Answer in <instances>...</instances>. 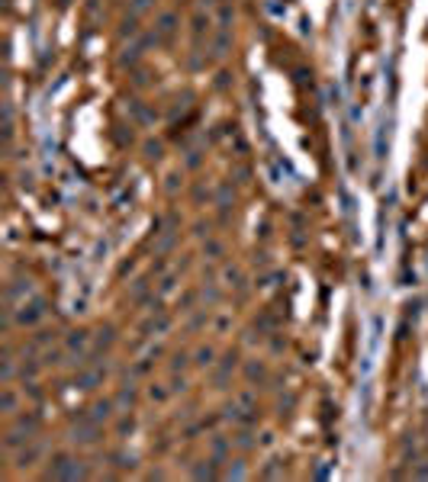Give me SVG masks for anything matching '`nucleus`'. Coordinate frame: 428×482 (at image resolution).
Here are the masks:
<instances>
[{"label": "nucleus", "mask_w": 428, "mask_h": 482, "mask_svg": "<svg viewBox=\"0 0 428 482\" xmlns=\"http://www.w3.org/2000/svg\"><path fill=\"white\" fill-rule=\"evenodd\" d=\"M132 84H135V87H145V84H148V74H145V71H132Z\"/></svg>", "instance_id": "nucleus-38"}, {"label": "nucleus", "mask_w": 428, "mask_h": 482, "mask_svg": "<svg viewBox=\"0 0 428 482\" xmlns=\"http://www.w3.org/2000/svg\"><path fill=\"white\" fill-rule=\"evenodd\" d=\"M216 3H219V0H200V6H206V10H209V6H216Z\"/></svg>", "instance_id": "nucleus-51"}, {"label": "nucleus", "mask_w": 428, "mask_h": 482, "mask_svg": "<svg viewBox=\"0 0 428 482\" xmlns=\"http://www.w3.org/2000/svg\"><path fill=\"white\" fill-rule=\"evenodd\" d=\"M206 318H209V312H206V309H203V312H196V315L190 318L187 331H196V328H203V325H206Z\"/></svg>", "instance_id": "nucleus-28"}, {"label": "nucleus", "mask_w": 428, "mask_h": 482, "mask_svg": "<svg viewBox=\"0 0 428 482\" xmlns=\"http://www.w3.org/2000/svg\"><path fill=\"white\" fill-rule=\"evenodd\" d=\"M226 280L232 283V286H242V270H239V267H229V270H226Z\"/></svg>", "instance_id": "nucleus-34"}, {"label": "nucleus", "mask_w": 428, "mask_h": 482, "mask_svg": "<svg viewBox=\"0 0 428 482\" xmlns=\"http://www.w3.org/2000/svg\"><path fill=\"white\" fill-rule=\"evenodd\" d=\"M142 32V26H139V13H129L126 19H122V26H119V39H135Z\"/></svg>", "instance_id": "nucleus-12"}, {"label": "nucleus", "mask_w": 428, "mask_h": 482, "mask_svg": "<svg viewBox=\"0 0 428 482\" xmlns=\"http://www.w3.org/2000/svg\"><path fill=\"white\" fill-rule=\"evenodd\" d=\"M148 396H152V402H165V399H168V389H165V386H152V389H148Z\"/></svg>", "instance_id": "nucleus-32"}, {"label": "nucleus", "mask_w": 428, "mask_h": 482, "mask_svg": "<svg viewBox=\"0 0 428 482\" xmlns=\"http://www.w3.org/2000/svg\"><path fill=\"white\" fill-rule=\"evenodd\" d=\"M103 376H106V366H93V370H87V366H84V370L78 373V389H93V386H97Z\"/></svg>", "instance_id": "nucleus-6"}, {"label": "nucleus", "mask_w": 428, "mask_h": 482, "mask_svg": "<svg viewBox=\"0 0 428 482\" xmlns=\"http://www.w3.org/2000/svg\"><path fill=\"white\" fill-rule=\"evenodd\" d=\"M257 235H261V238H267V235H270V222H261V228H257Z\"/></svg>", "instance_id": "nucleus-47"}, {"label": "nucleus", "mask_w": 428, "mask_h": 482, "mask_svg": "<svg viewBox=\"0 0 428 482\" xmlns=\"http://www.w3.org/2000/svg\"><path fill=\"white\" fill-rule=\"evenodd\" d=\"M155 0H129V6H132V13H142V10H148Z\"/></svg>", "instance_id": "nucleus-36"}, {"label": "nucleus", "mask_w": 428, "mask_h": 482, "mask_svg": "<svg viewBox=\"0 0 428 482\" xmlns=\"http://www.w3.org/2000/svg\"><path fill=\"white\" fill-rule=\"evenodd\" d=\"M235 151H248V141H245V138H235Z\"/></svg>", "instance_id": "nucleus-50"}, {"label": "nucleus", "mask_w": 428, "mask_h": 482, "mask_svg": "<svg viewBox=\"0 0 428 482\" xmlns=\"http://www.w3.org/2000/svg\"><path fill=\"white\" fill-rule=\"evenodd\" d=\"M87 341H90V335H87V331H71V335L65 338V347L71 350V354H81V350L87 347Z\"/></svg>", "instance_id": "nucleus-11"}, {"label": "nucleus", "mask_w": 428, "mask_h": 482, "mask_svg": "<svg viewBox=\"0 0 428 482\" xmlns=\"http://www.w3.org/2000/svg\"><path fill=\"white\" fill-rule=\"evenodd\" d=\"M209 447H213V457H216V460H226V453H229V440H226V437H219V434H216Z\"/></svg>", "instance_id": "nucleus-21"}, {"label": "nucleus", "mask_w": 428, "mask_h": 482, "mask_svg": "<svg viewBox=\"0 0 428 482\" xmlns=\"http://www.w3.org/2000/svg\"><path fill=\"white\" fill-rule=\"evenodd\" d=\"M129 113H132V119L139 122V126H148V122H155V113L148 110L142 100H129Z\"/></svg>", "instance_id": "nucleus-9"}, {"label": "nucleus", "mask_w": 428, "mask_h": 482, "mask_svg": "<svg viewBox=\"0 0 428 482\" xmlns=\"http://www.w3.org/2000/svg\"><path fill=\"white\" fill-rule=\"evenodd\" d=\"M245 376H248L251 383H261V379L267 376V370H264V363H255V360H251V363H245Z\"/></svg>", "instance_id": "nucleus-19"}, {"label": "nucleus", "mask_w": 428, "mask_h": 482, "mask_svg": "<svg viewBox=\"0 0 428 482\" xmlns=\"http://www.w3.org/2000/svg\"><path fill=\"white\" fill-rule=\"evenodd\" d=\"M26 296H32V283L29 280H13L10 286L3 289L6 305H16V299H26Z\"/></svg>", "instance_id": "nucleus-5"}, {"label": "nucleus", "mask_w": 428, "mask_h": 482, "mask_svg": "<svg viewBox=\"0 0 428 482\" xmlns=\"http://www.w3.org/2000/svg\"><path fill=\"white\" fill-rule=\"evenodd\" d=\"M412 476H416V479H428V463H422L416 473H412Z\"/></svg>", "instance_id": "nucleus-45"}, {"label": "nucleus", "mask_w": 428, "mask_h": 482, "mask_svg": "<svg viewBox=\"0 0 428 482\" xmlns=\"http://www.w3.org/2000/svg\"><path fill=\"white\" fill-rule=\"evenodd\" d=\"M90 415H93V421H97V424L110 421V418H113V399H100V402L90 409Z\"/></svg>", "instance_id": "nucleus-13"}, {"label": "nucleus", "mask_w": 428, "mask_h": 482, "mask_svg": "<svg viewBox=\"0 0 428 482\" xmlns=\"http://www.w3.org/2000/svg\"><path fill=\"white\" fill-rule=\"evenodd\" d=\"M229 325H232V318H229V315H222V318H219V322H216V331H226V328H229Z\"/></svg>", "instance_id": "nucleus-44"}, {"label": "nucleus", "mask_w": 428, "mask_h": 482, "mask_svg": "<svg viewBox=\"0 0 428 482\" xmlns=\"http://www.w3.org/2000/svg\"><path fill=\"white\" fill-rule=\"evenodd\" d=\"M177 183H180V174H171L168 183H165V190H168V193H174V190H177Z\"/></svg>", "instance_id": "nucleus-40"}, {"label": "nucleus", "mask_w": 428, "mask_h": 482, "mask_svg": "<svg viewBox=\"0 0 428 482\" xmlns=\"http://www.w3.org/2000/svg\"><path fill=\"white\" fill-rule=\"evenodd\" d=\"M203 251H206V257H219L222 254V244L216 238H206V244H203Z\"/></svg>", "instance_id": "nucleus-31"}, {"label": "nucleus", "mask_w": 428, "mask_h": 482, "mask_svg": "<svg viewBox=\"0 0 428 482\" xmlns=\"http://www.w3.org/2000/svg\"><path fill=\"white\" fill-rule=\"evenodd\" d=\"M16 402H19V399H16V392H13V389H3V392H0V412H3V415H16Z\"/></svg>", "instance_id": "nucleus-16"}, {"label": "nucleus", "mask_w": 428, "mask_h": 482, "mask_svg": "<svg viewBox=\"0 0 428 482\" xmlns=\"http://www.w3.org/2000/svg\"><path fill=\"white\" fill-rule=\"evenodd\" d=\"M213 357H216V350L209 347V344H203V347L196 350V360H193V363H196V366H213V363H216Z\"/></svg>", "instance_id": "nucleus-20"}, {"label": "nucleus", "mask_w": 428, "mask_h": 482, "mask_svg": "<svg viewBox=\"0 0 428 482\" xmlns=\"http://www.w3.org/2000/svg\"><path fill=\"white\" fill-rule=\"evenodd\" d=\"M171 289H174V274H168L165 280L158 283V293H161V296H168V293H171Z\"/></svg>", "instance_id": "nucleus-35"}, {"label": "nucleus", "mask_w": 428, "mask_h": 482, "mask_svg": "<svg viewBox=\"0 0 428 482\" xmlns=\"http://www.w3.org/2000/svg\"><path fill=\"white\" fill-rule=\"evenodd\" d=\"M55 3H58V6H68V3H71V0H55Z\"/></svg>", "instance_id": "nucleus-52"}, {"label": "nucleus", "mask_w": 428, "mask_h": 482, "mask_svg": "<svg viewBox=\"0 0 428 482\" xmlns=\"http://www.w3.org/2000/svg\"><path fill=\"white\" fill-rule=\"evenodd\" d=\"M113 466H119V470H132L135 460H132V457H126V453H113Z\"/></svg>", "instance_id": "nucleus-29"}, {"label": "nucleus", "mask_w": 428, "mask_h": 482, "mask_svg": "<svg viewBox=\"0 0 428 482\" xmlns=\"http://www.w3.org/2000/svg\"><path fill=\"white\" fill-rule=\"evenodd\" d=\"M36 460H39V447H29V450H23V453H19V460H16V463L26 470V466H32Z\"/></svg>", "instance_id": "nucleus-22"}, {"label": "nucleus", "mask_w": 428, "mask_h": 482, "mask_svg": "<svg viewBox=\"0 0 428 482\" xmlns=\"http://www.w3.org/2000/svg\"><path fill=\"white\" fill-rule=\"evenodd\" d=\"M42 363H61V354L58 350H49V354L42 357Z\"/></svg>", "instance_id": "nucleus-42"}, {"label": "nucleus", "mask_w": 428, "mask_h": 482, "mask_svg": "<svg viewBox=\"0 0 428 482\" xmlns=\"http://www.w3.org/2000/svg\"><path fill=\"white\" fill-rule=\"evenodd\" d=\"M235 444H239L242 450H248V447H255V440H251V431H248V427H242V431L235 434Z\"/></svg>", "instance_id": "nucleus-26"}, {"label": "nucleus", "mask_w": 428, "mask_h": 482, "mask_svg": "<svg viewBox=\"0 0 428 482\" xmlns=\"http://www.w3.org/2000/svg\"><path fill=\"white\" fill-rule=\"evenodd\" d=\"M74 444H97L100 440V424L97 421H84V424H78L74 427Z\"/></svg>", "instance_id": "nucleus-4"}, {"label": "nucleus", "mask_w": 428, "mask_h": 482, "mask_svg": "<svg viewBox=\"0 0 428 482\" xmlns=\"http://www.w3.org/2000/svg\"><path fill=\"white\" fill-rule=\"evenodd\" d=\"M87 476H90V470L78 460H71L68 453H55L42 473V479H87Z\"/></svg>", "instance_id": "nucleus-1"}, {"label": "nucleus", "mask_w": 428, "mask_h": 482, "mask_svg": "<svg viewBox=\"0 0 428 482\" xmlns=\"http://www.w3.org/2000/svg\"><path fill=\"white\" fill-rule=\"evenodd\" d=\"M42 315H45V299H42V296H32L29 302H23L19 309H13V322H16L19 328H32V325H39Z\"/></svg>", "instance_id": "nucleus-2"}, {"label": "nucleus", "mask_w": 428, "mask_h": 482, "mask_svg": "<svg viewBox=\"0 0 428 482\" xmlns=\"http://www.w3.org/2000/svg\"><path fill=\"white\" fill-rule=\"evenodd\" d=\"M193 299H196V296H193V293H187V296L180 299V305H183V309H190V305H193Z\"/></svg>", "instance_id": "nucleus-49"}, {"label": "nucleus", "mask_w": 428, "mask_h": 482, "mask_svg": "<svg viewBox=\"0 0 428 482\" xmlns=\"http://www.w3.org/2000/svg\"><path fill=\"white\" fill-rule=\"evenodd\" d=\"M232 3H219V13H216V29H232Z\"/></svg>", "instance_id": "nucleus-15"}, {"label": "nucleus", "mask_w": 428, "mask_h": 482, "mask_svg": "<svg viewBox=\"0 0 428 482\" xmlns=\"http://www.w3.org/2000/svg\"><path fill=\"white\" fill-rule=\"evenodd\" d=\"M39 366H42V363H36V360H23V366H19V376H23V379H32V376L39 373Z\"/></svg>", "instance_id": "nucleus-25"}, {"label": "nucleus", "mask_w": 428, "mask_h": 482, "mask_svg": "<svg viewBox=\"0 0 428 482\" xmlns=\"http://www.w3.org/2000/svg\"><path fill=\"white\" fill-rule=\"evenodd\" d=\"M255 264H257V267H267V254H264V251H261V254H255Z\"/></svg>", "instance_id": "nucleus-48"}, {"label": "nucleus", "mask_w": 428, "mask_h": 482, "mask_svg": "<svg viewBox=\"0 0 428 482\" xmlns=\"http://www.w3.org/2000/svg\"><path fill=\"white\" fill-rule=\"evenodd\" d=\"M239 366V350H226V357H222V363L216 366V373H213V383L216 386H222L229 376H232V370Z\"/></svg>", "instance_id": "nucleus-3"}, {"label": "nucleus", "mask_w": 428, "mask_h": 482, "mask_svg": "<svg viewBox=\"0 0 428 482\" xmlns=\"http://www.w3.org/2000/svg\"><path fill=\"white\" fill-rule=\"evenodd\" d=\"M232 49V29H216L213 36V58H226Z\"/></svg>", "instance_id": "nucleus-7"}, {"label": "nucleus", "mask_w": 428, "mask_h": 482, "mask_svg": "<svg viewBox=\"0 0 428 482\" xmlns=\"http://www.w3.org/2000/svg\"><path fill=\"white\" fill-rule=\"evenodd\" d=\"M219 463L222 460H216V457H209L206 463H200V466H193V479H216L219 476Z\"/></svg>", "instance_id": "nucleus-10"}, {"label": "nucleus", "mask_w": 428, "mask_h": 482, "mask_svg": "<svg viewBox=\"0 0 428 482\" xmlns=\"http://www.w3.org/2000/svg\"><path fill=\"white\" fill-rule=\"evenodd\" d=\"M26 392H29V396H32V399H36V402H39V399H42V389H39V386H36V383H29V386H26Z\"/></svg>", "instance_id": "nucleus-43"}, {"label": "nucleus", "mask_w": 428, "mask_h": 482, "mask_svg": "<svg viewBox=\"0 0 428 482\" xmlns=\"http://www.w3.org/2000/svg\"><path fill=\"white\" fill-rule=\"evenodd\" d=\"M216 87H219V90H226V87H229V71H219V74H216Z\"/></svg>", "instance_id": "nucleus-39"}, {"label": "nucleus", "mask_w": 428, "mask_h": 482, "mask_svg": "<svg viewBox=\"0 0 428 482\" xmlns=\"http://www.w3.org/2000/svg\"><path fill=\"white\" fill-rule=\"evenodd\" d=\"M52 338H55V331H36V335H32V341H29V347H39V344H49Z\"/></svg>", "instance_id": "nucleus-27"}, {"label": "nucleus", "mask_w": 428, "mask_h": 482, "mask_svg": "<svg viewBox=\"0 0 428 482\" xmlns=\"http://www.w3.org/2000/svg\"><path fill=\"white\" fill-rule=\"evenodd\" d=\"M155 32L161 36V42H168V39L177 32V16H174V13H161V16H158V26H155Z\"/></svg>", "instance_id": "nucleus-8"}, {"label": "nucleus", "mask_w": 428, "mask_h": 482, "mask_svg": "<svg viewBox=\"0 0 428 482\" xmlns=\"http://www.w3.org/2000/svg\"><path fill=\"white\" fill-rule=\"evenodd\" d=\"M155 357H161V347H155V350H152V354H148V357H145V360H139V363H135V366H132V376H145V373H148V370H152V363H155Z\"/></svg>", "instance_id": "nucleus-18"}, {"label": "nucleus", "mask_w": 428, "mask_h": 482, "mask_svg": "<svg viewBox=\"0 0 428 482\" xmlns=\"http://www.w3.org/2000/svg\"><path fill=\"white\" fill-rule=\"evenodd\" d=\"M142 52H145V45H142V42L129 45V49L119 55V65H122V68H135V65H139V58H142Z\"/></svg>", "instance_id": "nucleus-14"}, {"label": "nucleus", "mask_w": 428, "mask_h": 482, "mask_svg": "<svg viewBox=\"0 0 428 482\" xmlns=\"http://www.w3.org/2000/svg\"><path fill=\"white\" fill-rule=\"evenodd\" d=\"M161 151H165L161 141H145V158L148 161H161Z\"/></svg>", "instance_id": "nucleus-23"}, {"label": "nucleus", "mask_w": 428, "mask_h": 482, "mask_svg": "<svg viewBox=\"0 0 428 482\" xmlns=\"http://www.w3.org/2000/svg\"><path fill=\"white\" fill-rule=\"evenodd\" d=\"M119 402H122V405H132V402H135V389H132V386H122Z\"/></svg>", "instance_id": "nucleus-33"}, {"label": "nucleus", "mask_w": 428, "mask_h": 482, "mask_svg": "<svg viewBox=\"0 0 428 482\" xmlns=\"http://www.w3.org/2000/svg\"><path fill=\"white\" fill-rule=\"evenodd\" d=\"M203 29H209V16H203V10L193 16V49H200L203 42Z\"/></svg>", "instance_id": "nucleus-17"}, {"label": "nucleus", "mask_w": 428, "mask_h": 482, "mask_svg": "<svg viewBox=\"0 0 428 482\" xmlns=\"http://www.w3.org/2000/svg\"><path fill=\"white\" fill-rule=\"evenodd\" d=\"M126 431H132V418H122L119 421V434H126Z\"/></svg>", "instance_id": "nucleus-46"}, {"label": "nucleus", "mask_w": 428, "mask_h": 482, "mask_svg": "<svg viewBox=\"0 0 428 482\" xmlns=\"http://www.w3.org/2000/svg\"><path fill=\"white\" fill-rule=\"evenodd\" d=\"M200 161H203L200 151H190V154H187V167H190V171H196V167H200Z\"/></svg>", "instance_id": "nucleus-37"}, {"label": "nucleus", "mask_w": 428, "mask_h": 482, "mask_svg": "<svg viewBox=\"0 0 428 482\" xmlns=\"http://www.w3.org/2000/svg\"><path fill=\"white\" fill-rule=\"evenodd\" d=\"M277 476H280V463H277V460H270V463L261 470V479H277Z\"/></svg>", "instance_id": "nucleus-30"}, {"label": "nucleus", "mask_w": 428, "mask_h": 482, "mask_svg": "<svg viewBox=\"0 0 428 482\" xmlns=\"http://www.w3.org/2000/svg\"><path fill=\"white\" fill-rule=\"evenodd\" d=\"M245 476V470H242V460H235V466L229 470V479H242Z\"/></svg>", "instance_id": "nucleus-41"}, {"label": "nucleus", "mask_w": 428, "mask_h": 482, "mask_svg": "<svg viewBox=\"0 0 428 482\" xmlns=\"http://www.w3.org/2000/svg\"><path fill=\"white\" fill-rule=\"evenodd\" d=\"M187 363H190V357L183 354V350H177V354L171 357V363H168V366H171V373H180V370H183Z\"/></svg>", "instance_id": "nucleus-24"}]
</instances>
